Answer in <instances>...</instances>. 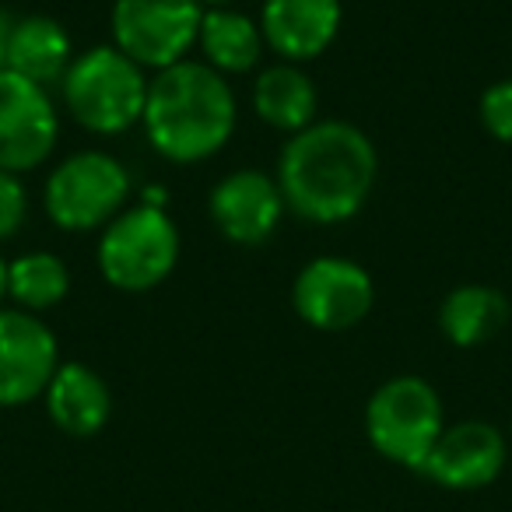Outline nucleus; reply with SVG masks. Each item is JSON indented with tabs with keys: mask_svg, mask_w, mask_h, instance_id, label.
<instances>
[{
	"mask_svg": "<svg viewBox=\"0 0 512 512\" xmlns=\"http://www.w3.org/2000/svg\"><path fill=\"white\" fill-rule=\"evenodd\" d=\"M376 172V148L362 130L323 120L288 137L278 158V190L302 221L337 225L365 207Z\"/></svg>",
	"mask_w": 512,
	"mask_h": 512,
	"instance_id": "nucleus-1",
	"label": "nucleus"
},
{
	"mask_svg": "<svg viewBox=\"0 0 512 512\" xmlns=\"http://www.w3.org/2000/svg\"><path fill=\"white\" fill-rule=\"evenodd\" d=\"M235 95L218 71L197 60H179L148 81L144 130L151 148L179 165L218 155L235 130Z\"/></svg>",
	"mask_w": 512,
	"mask_h": 512,
	"instance_id": "nucleus-2",
	"label": "nucleus"
},
{
	"mask_svg": "<svg viewBox=\"0 0 512 512\" xmlns=\"http://www.w3.org/2000/svg\"><path fill=\"white\" fill-rule=\"evenodd\" d=\"M60 88H64L67 113L85 130L106 137L141 123L144 102H148L144 67H137L116 46H95L74 57Z\"/></svg>",
	"mask_w": 512,
	"mask_h": 512,
	"instance_id": "nucleus-3",
	"label": "nucleus"
},
{
	"mask_svg": "<svg viewBox=\"0 0 512 512\" xmlns=\"http://www.w3.org/2000/svg\"><path fill=\"white\" fill-rule=\"evenodd\" d=\"M179 260V228L165 207L137 204L116 214L99 242V271L120 292H151Z\"/></svg>",
	"mask_w": 512,
	"mask_h": 512,
	"instance_id": "nucleus-4",
	"label": "nucleus"
},
{
	"mask_svg": "<svg viewBox=\"0 0 512 512\" xmlns=\"http://www.w3.org/2000/svg\"><path fill=\"white\" fill-rule=\"evenodd\" d=\"M442 428V400L425 379L397 376L372 393L365 407V432L379 456L400 463V467L421 470L439 442Z\"/></svg>",
	"mask_w": 512,
	"mask_h": 512,
	"instance_id": "nucleus-5",
	"label": "nucleus"
},
{
	"mask_svg": "<svg viewBox=\"0 0 512 512\" xmlns=\"http://www.w3.org/2000/svg\"><path fill=\"white\" fill-rule=\"evenodd\" d=\"M130 197V172L106 151H78L46 179V214L64 232H95L120 214Z\"/></svg>",
	"mask_w": 512,
	"mask_h": 512,
	"instance_id": "nucleus-6",
	"label": "nucleus"
},
{
	"mask_svg": "<svg viewBox=\"0 0 512 512\" xmlns=\"http://www.w3.org/2000/svg\"><path fill=\"white\" fill-rule=\"evenodd\" d=\"M197 0H116L113 4V39L116 50L127 53L137 67L165 71L186 60L200 39Z\"/></svg>",
	"mask_w": 512,
	"mask_h": 512,
	"instance_id": "nucleus-7",
	"label": "nucleus"
},
{
	"mask_svg": "<svg viewBox=\"0 0 512 512\" xmlns=\"http://www.w3.org/2000/svg\"><path fill=\"white\" fill-rule=\"evenodd\" d=\"M295 313L316 330H351L369 316L376 288L362 264L344 256H316L299 271L292 288Z\"/></svg>",
	"mask_w": 512,
	"mask_h": 512,
	"instance_id": "nucleus-8",
	"label": "nucleus"
},
{
	"mask_svg": "<svg viewBox=\"0 0 512 512\" xmlns=\"http://www.w3.org/2000/svg\"><path fill=\"white\" fill-rule=\"evenodd\" d=\"M60 120L43 85L0 71V169L22 172L43 165L57 148Z\"/></svg>",
	"mask_w": 512,
	"mask_h": 512,
	"instance_id": "nucleus-9",
	"label": "nucleus"
},
{
	"mask_svg": "<svg viewBox=\"0 0 512 512\" xmlns=\"http://www.w3.org/2000/svg\"><path fill=\"white\" fill-rule=\"evenodd\" d=\"M57 369L60 351L50 327L25 309H0V407L43 397Z\"/></svg>",
	"mask_w": 512,
	"mask_h": 512,
	"instance_id": "nucleus-10",
	"label": "nucleus"
},
{
	"mask_svg": "<svg viewBox=\"0 0 512 512\" xmlns=\"http://www.w3.org/2000/svg\"><path fill=\"white\" fill-rule=\"evenodd\" d=\"M505 435L488 421H460L442 428L421 474L449 491L488 488L505 467Z\"/></svg>",
	"mask_w": 512,
	"mask_h": 512,
	"instance_id": "nucleus-11",
	"label": "nucleus"
},
{
	"mask_svg": "<svg viewBox=\"0 0 512 512\" xmlns=\"http://www.w3.org/2000/svg\"><path fill=\"white\" fill-rule=\"evenodd\" d=\"M207 211H211L214 228L228 242H235V246H260L281 225L285 197L278 190V179H271L267 172L239 169L214 186Z\"/></svg>",
	"mask_w": 512,
	"mask_h": 512,
	"instance_id": "nucleus-12",
	"label": "nucleus"
},
{
	"mask_svg": "<svg viewBox=\"0 0 512 512\" xmlns=\"http://www.w3.org/2000/svg\"><path fill=\"white\" fill-rule=\"evenodd\" d=\"M260 32L292 64L316 60L341 32V0H267Z\"/></svg>",
	"mask_w": 512,
	"mask_h": 512,
	"instance_id": "nucleus-13",
	"label": "nucleus"
},
{
	"mask_svg": "<svg viewBox=\"0 0 512 512\" xmlns=\"http://www.w3.org/2000/svg\"><path fill=\"white\" fill-rule=\"evenodd\" d=\"M43 397L50 421L74 439L99 435L106 428L109 414H113V393H109L106 379L81 362L60 365Z\"/></svg>",
	"mask_w": 512,
	"mask_h": 512,
	"instance_id": "nucleus-14",
	"label": "nucleus"
},
{
	"mask_svg": "<svg viewBox=\"0 0 512 512\" xmlns=\"http://www.w3.org/2000/svg\"><path fill=\"white\" fill-rule=\"evenodd\" d=\"M74 64L71 57V36L57 18L32 15L18 18L8 46V71L50 88L64 81L67 67Z\"/></svg>",
	"mask_w": 512,
	"mask_h": 512,
	"instance_id": "nucleus-15",
	"label": "nucleus"
},
{
	"mask_svg": "<svg viewBox=\"0 0 512 512\" xmlns=\"http://www.w3.org/2000/svg\"><path fill=\"white\" fill-rule=\"evenodd\" d=\"M509 323V299L488 285H460L442 299L439 330L456 348H477L502 334Z\"/></svg>",
	"mask_w": 512,
	"mask_h": 512,
	"instance_id": "nucleus-16",
	"label": "nucleus"
},
{
	"mask_svg": "<svg viewBox=\"0 0 512 512\" xmlns=\"http://www.w3.org/2000/svg\"><path fill=\"white\" fill-rule=\"evenodd\" d=\"M316 85L299 71L295 64L267 67L253 88V109L267 127L281 130V134H299V130L313 127L316 116Z\"/></svg>",
	"mask_w": 512,
	"mask_h": 512,
	"instance_id": "nucleus-17",
	"label": "nucleus"
},
{
	"mask_svg": "<svg viewBox=\"0 0 512 512\" xmlns=\"http://www.w3.org/2000/svg\"><path fill=\"white\" fill-rule=\"evenodd\" d=\"M200 50L211 71L225 74H249L264 57V32L253 18L232 8H207L200 22Z\"/></svg>",
	"mask_w": 512,
	"mask_h": 512,
	"instance_id": "nucleus-18",
	"label": "nucleus"
},
{
	"mask_svg": "<svg viewBox=\"0 0 512 512\" xmlns=\"http://www.w3.org/2000/svg\"><path fill=\"white\" fill-rule=\"evenodd\" d=\"M71 288L67 264L53 253H25L8 264V295L25 313H46L60 306Z\"/></svg>",
	"mask_w": 512,
	"mask_h": 512,
	"instance_id": "nucleus-19",
	"label": "nucleus"
},
{
	"mask_svg": "<svg viewBox=\"0 0 512 512\" xmlns=\"http://www.w3.org/2000/svg\"><path fill=\"white\" fill-rule=\"evenodd\" d=\"M481 123L495 141L512 144V81H495L481 95Z\"/></svg>",
	"mask_w": 512,
	"mask_h": 512,
	"instance_id": "nucleus-20",
	"label": "nucleus"
},
{
	"mask_svg": "<svg viewBox=\"0 0 512 512\" xmlns=\"http://www.w3.org/2000/svg\"><path fill=\"white\" fill-rule=\"evenodd\" d=\"M25 186L15 172L0 169V242L11 239V235L22 228L25 221Z\"/></svg>",
	"mask_w": 512,
	"mask_h": 512,
	"instance_id": "nucleus-21",
	"label": "nucleus"
},
{
	"mask_svg": "<svg viewBox=\"0 0 512 512\" xmlns=\"http://www.w3.org/2000/svg\"><path fill=\"white\" fill-rule=\"evenodd\" d=\"M18 18L11 11L0 8V71H8V46H11V32H15Z\"/></svg>",
	"mask_w": 512,
	"mask_h": 512,
	"instance_id": "nucleus-22",
	"label": "nucleus"
},
{
	"mask_svg": "<svg viewBox=\"0 0 512 512\" xmlns=\"http://www.w3.org/2000/svg\"><path fill=\"white\" fill-rule=\"evenodd\" d=\"M8 295V264H4V256H0V302Z\"/></svg>",
	"mask_w": 512,
	"mask_h": 512,
	"instance_id": "nucleus-23",
	"label": "nucleus"
},
{
	"mask_svg": "<svg viewBox=\"0 0 512 512\" xmlns=\"http://www.w3.org/2000/svg\"><path fill=\"white\" fill-rule=\"evenodd\" d=\"M200 8H228V4H232V0H197Z\"/></svg>",
	"mask_w": 512,
	"mask_h": 512,
	"instance_id": "nucleus-24",
	"label": "nucleus"
}]
</instances>
